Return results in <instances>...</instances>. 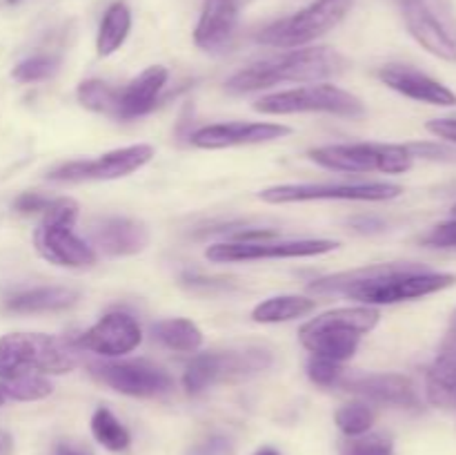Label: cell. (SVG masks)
<instances>
[{
    "mask_svg": "<svg viewBox=\"0 0 456 455\" xmlns=\"http://www.w3.org/2000/svg\"><path fill=\"white\" fill-rule=\"evenodd\" d=\"M456 284L452 272H435L414 263H379L321 277L310 284L312 294H346L363 306L412 302Z\"/></svg>",
    "mask_w": 456,
    "mask_h": 455,
    "instance_id": "6da1fadb",
    "label": "cell"
},
{
    "mask_svg": "<svg viewBox=\"0 0 456 455\" xmlns=\"http://www.w3.org/2000/svg\"><path fill=\"white\" fill-rule=\"evenodd\" d=\"M346 70V58L332 47H297L263 58L236 71L225 83L230 94H249L279 83H328Z\"/></svg>",
    "mask_w": 456,
    "mask_h": 455,
    "instance_id": "7a4b0ae2",
    "label": "cell"
},
{
    "mask_svg": "<svg viewBox=\"0 0 456 455\" xmlns=\"http://www.w3.org/2000/svg\"><path fill=\"white\" fill-rule=\"evenodd\" d=\"M381 312L374 306L337 308L301 326V343L316 357L346 361L354 357L361 337L377 328Z\"/></svg>",
    "mask_w": 456,
    "mask_h": 455,
    "instance_id": "3957f363",
    "label": "cell"
},
{
    "mask_svg": "<svg viewBox=\"0 0 456 455\" xmlns=\"http://www.w3.org/2000/svg\"><path fill=\"white\" fill-rule=\"evenodd\" d=\"M74 342L43 333H12L0 337V379L20 375H62L78 366Z\"/></svg>",
    "mask_w": 456,
    "mask_h": 455,
    "instance_id": "277c9868",
    "label": "cell"
},
{
    "mask_svg": "<svg viewBox=\"0 0 456 455\" xmlns=\"http://www.w3.org/2000/svg\"><path fill=\"white\" fill-rule=\"evenodd\" d=\"M78 219V203L74 199H53L36 228L34 244L43 259L62 268H89L98 254L85 239L74 232Z\"/></svg>",
    "mask_w": 456,
    "mask_h": 455,
    "instance_id": "5b68a950",
    "label": "cell"
},
{
    "mask_svg": "<svg viewBox=\"0 0 456 455\" xmlns=\"http://www.w3.org/2000/svg\"><path fill=\"white\" fill-rule=\"evenodd\" d=\"M307 156L316 165H321V168L347 174H401L408 172L414 161L408 147L387 145V143H341V145H323L310 150Z\"/></svg>",
    "mask_w": 456,
    "mask_h": 455,
    "instance_id": "8992f818",
    "label": "cell"
},
{
    "mask_svg": "<svg viewBox=\"0 0 456 455\" xmlns=\"http://www.w3.org/2000/svg\"><path fill=\"white\" fill-rule=\"evenodd\" d=\"M356 0H314L301 12L272 22L258 34V43L281 49H297L314 43L341 25Z\"/></svg>",
    "mask_w": 456,
    "mask_h": 455,
    "instance_id": "52a82bcc",
    "label": "cell"
},
{
    "mask_svg": "<svg viewBox=\"0 0 456 455\" xmlns=\"http://www.w3.org/2000/svg\"><path fill=\"white\" fill-rule=\"evenodd\" d=\"M254 110L261 114L288 116V114H305V112H323V114L347 116L356 119L363 116V101L346 89L330 83H312L305 87L285 89V92L267 94L254 103Z\"/></svg>",
    "mask_w": 456,
    "mask_h": 455,
    "instance_id": "ba28073f",
    "label": "cell"
},
{
    "mask_svg": "<svg viewBox=\"0 0 456 455\" xmlns=\"http://www.w3.org/2000/svg\"><path fill=\"white\" fill-rule=\"evenodd\" d=\"M272 366V352L265 348H245V351L199 352L185 366L183 386L191 395L208 391L218 382L252 377Z\"/></svg>",
    "mask_w": 456,
    "mask_h": 455,
    "instance_id": "9c48e42d",
    "label": "cell"
},
{
    "mask_svg": "<svg viewBox=\"0 0 456 455\" xmlns=\"http://www.w3.org/2000/svg\"><path fill=\"white\" fill-rule=\"evenodd\" d=\"M403 192L396 183H283L258 192L265 203H303V201H390Z\"/></svg>",
    "mask_w": 456,
    "mask_h": 455,
    "instance_id": "30bf717a",
    "label": "cell"
},
{
    "mask_svg": "<svg viewBox=\"0 0 456 455\" xmlns=\"http://www.w3.org/2000/svg\"><path fill=\"white\" fill-rule=\"evenodd\" d=\"M338 248V241L330 239H263V241H221L205 250V257L216 263L263 261V259L316 257Z\"/></svg>",
    "mask_w": 456,
    "mask_h": 455,
    "instance_id": "8fae6325",
    "label": "cell"
},
{
    "mask_svg": "<svg viewBox=\"0 0 456 455\" xmlns=\"http://www.w3.org/2000/svg\"><path fill=\"white\" fill-rule=\"evenodd\" d=\"M154 156V147L138 143V145L120 147L107 154L96 156L87 161H69L61 168L52 170L47 174L49 181L56 183H80V181H111V178L127 177L136 172L142 165H147Z\"/></svg>",
    "mask_w": 456,
    "mask_h": 455,
    "instance_id": "7c38bea8",
    "label": "cell"
},
{
    "mask_svg": "<svg viewBox=\"0 0 456 455\" xmlns=\"http://www.w3.org/2000/svg\"><path fill=\"white\" fill-rule=\"evenodd\" d=\"M92 375L116 393L132 397H160L174 388V379L163 366L147 360L101 361L89 364Z\"/></svg>",
    "mask_w": 456,
    "mask_h": 455,
    "instance_id": "4fadbf2b",
    "label": "cell"
},
{
    "mask_svg": "<svg viewBox=\"0 0 456 455\" xmlns=\"http://www.w3.org/2000/svg\"><path fill=\"white\" fill-rule=\"evenodd\" d=\"M401 16L410 36L441 61L456 62V25L432 0H401Z\"/></svg>",
    "mask_w": 456,
    "mask_h": 455,
    "instance_id": "5bb4252c",
    "label": "cell"
},
{
    "mask_svg": "<svg viewBox=\"0 0 456 455\" xmlns=\"http://www.w3.org/2000/svg\"><path fill=\"white\" fill-rule=\"evenodd\" d=\"M142 342L141 324L129 312H107L89 330H85L74 346L78 351H89L101 357H123L136 351Z\"/></svg>",
    "mask_w": 456,
    "mask_h": 455,
    "instance_id": "9a60e30c",
    "label": "cell"
},
{
    "mask_svg": "<svg viewBox=\"0 0 456 455\" xmlns=\"http://www.w3.org/2000/svg\"><path fill=\"white\" fill-rule=\"evenodd\" d=\"M292 129L281 123H245V120H234V123H216L205 125L196 129L190 136L191 145L200 150H223V147H239V145H256V143H270L276 138H283Z\"/></svg>",
    "mask_w": 456,
    "mask_h": 455,
    "instance_id": "2e32d148",
    "label": "cell"
},
{
    "mask_svg": "<svg viewBox=\"0 0 456 455\" xmlns=\"http://www.w3.org/2000/svg\"><path fill=\"white\" fill-rule=\"evenodd\" d=\"M338 386L354 395L365 397L377 404L399 406V409H417L419 395L414 384L405 375L372 373V375H343Z\"/></svg>",
    "mask_w": 456,
    "mask_h": 455,
    "instance_id": "e0dca14e",
    "label": "cell"
},
{
    "mask_svg": "<svg viewBox=\"0 0 456 455\" xmlns=\"http://www.w3.org/2000/svg\"><path fill=\"white\" fill-rule=\"evenodd\" d=\"M92 248L101 250L110 257H125V254H136L147 248L150 244V230L145 223L134 221L127 217H102L92 223Z\"/></svg>",
    "mask_w": 456,
    "mask_h": 455,
    "instance_id": "ac0fdd59",
    "label": "cell"
},
{
    "mask_svg": "<svg viewBox=\"0 0 456 455\" xmlns=\"http://www.w3.org/2000/svg\"><path fill=\"white\" fill-rule=\"evenodd\" d=\"M379 79L395 92L412 98V101L428 103V105L452 107L456 105V94L445 87L441 80L423 74L410 65H386L379 70Z\"/></svg>",
    "mask_w": 456,
    "mask_h": 455,
    "instance_id": "d6986e66",
    "label": "cell"
},
{
    "mask_svg": "<svg viewBox=\"0 0 456 455\" xmlns=\"http://www.w3.org/2000/svg\"><path fill=\"white\" fill-rule=\"evenodd\" d=\"M239 25L236 0H205L194 27V43L203 52H218L230 43Z\"/></svg>",
    "mask_w": 456,
    "mask_h": 455,
    "instance_id": "ffe728a7",
    "label": "cell"
},
{
    "mask_svg": "<svg viewBox=\"0 0 456 455\" xmlns=\"http://www.w3.org/2000/svg\"><path fill=\"white\" fill-rule=\"evenodd\" d=\"M167 79L169 71L163 65H151L142 74H138L127 87L118 89V119H138V116L154 110L156 98H159Z\"/></svg>",
    "mask_w": 456,
    "mask_h": 455,
    "instance_id": "44dd1931",
    "label": "cell"
},
{
    "mask_svg": "<svg viewBox=\"0 0 456 455\" xmlns=\"http://www.w3.org/2000/svg\"><path fill=\"white\" fill-rule=\"evenodd\" d=\"M426 393L428 400L439 409H456V330H450L435 364L428 370Z\"/></svg>",
    "mask_w": 456,
    "mask_h": 455,
    "instance_id": "7402d4cb",
    "label": "cell"
},
{
    "mask_svg": "<svg viewBox=\"0 0 456 455\" xmlns=\"http://www.w3.org/2000/svg\"><path fill=\"white\" fill-rule=\"evenodd\" d=\"M80 293L65 285H43V288L22 290L13 294L7 302V308L20 315H34V312H53L65 310L78 302Z\"/></svg>",
    "mask_w": 456,
    "mask_h": 455,
    "instance_id": "603a6c76",
    "label": "cell"
},
{
    "mask_svg": "<svg viewBox=\"0 0 456 455\" xmlns=\"http://www.w3.org/2000/svg\"><path fill=\"white\" fill-rule=\"evenodd\" d=\"M129 31H132V12L125 3H114L107 7V12L102 13L101 27H98L96 36V52L98 56H111L114 52H118L123 47V43L127 40Z\"/></svg>",
    "mask_w": 456,
    "mask_h": 455,
    "instance_id": "cb8c5ba5",
    "label": "cell"
},
{
    "mask_svg": "<svg viewBox=\"0 0 456 455\" xmlns=\"http://www.w3.org/2000/svg\"><path fill=\"white\" fill-rule=\"evenodd\" d=\"M316 308V302L303 294H279L270 297L254 306L252 319L256 324H281V321H294L298 317L310 315Z\"/></svg>",
    "mask_w": 456,
    "mask_h": 455,
    "instance_id": "d4e9b609",
    "label": "cell"
},
{
    "mask_svg": "<svg viewBox=\"0 0 456 455\" xmlns=\"http://www.w3.org/2000/svg\"><path fill=\"white\" fill-rule=\"evenodd\" d=\"M151 333L169 351L194 352L203 343V333H200L199 326L190 319H183V317L159 321V324H154Z\"/></svg>",
    "mask_w": 456,
    "mask_h": 455,
    "instance_id": "484cf974",
    "label": "cell"
},
{
    "mask_svg": "<svg viewBox=\"0 0 456 455\" xmlns=\"http://www.w3.org/2000/svg\"><path fill=\"white\" fill-rule=\"evenodd\" d=\"M76 96H78L80 105L87 107V110L118 119L120 92L116 87H111L110 83H105V80H83L78 85V89H76Z\"/></svg>",
    "mask_w": 456,
    "mask_h": 455,
    "instance_id": "4316f807",
    "label": "cell"
},
{
    "mask_svg": "<svg viewBox=\"0 0 456 455\" xmlns=\"http://www.w3.org/2000/svg\"><path fill=\"white\" fill-rule=\"evenodd\" d=\"M92 433L94 437H96L98 444L105 446L107 451H114V453H120V451H125L132 444V435H129L127 428H125L123 424H120V419L116 418L110 409H105V406L94 410Z\"/></svg>",
    "mask_w": 456,
    "mask_h": 455,
    "instance_id": "83f0119b",
    "label": "cell"
},
{
    "mask_svg": "<svg viewBox=\"0 0 456 455\" xmlns=\"http://www.w3.org/2000/svg\"><path fill=\"white\" fill-rule=\"evenodd\" d=\"M4 386V393H7L9 400L13 401H38L45 400V397L52 395L53 386L49 379H45L43 375H20V377L13 379H0Z\"/></svg>",
    "mask_w": 456,
    "mask_h": 455,
    "instance_id": "f1b7e54d",
    "label": "cell"
},
{
    "mask_svg": "<svg viewBox=\"0 0 456 455\" xmlns=\"http://www.w3.org/2000/svg\"><path fill=\"white\" fill-rule=\"evenodd\" d=\"M334 422L347 437L365 435L374 424V410L365 401H350L337 410Z\"/></svg>",
    "mask_w": 456,
    "mask_h": 455,
    "instance_id": "f546056e",
    "label": "cell"
},
{
    "mask_svg": "<svg viewBox=\"0 0 456 455\" xmlns=\"http://www.w3.org/2000/svg\"><path fill=\"white\" fill-rule=\"evenodd\" d=\"M58 65H61V61L56 56L38 54V56L25 58L22 62H18L13 67V79L20 80V83H36V80H45L56 74Z\"/></svg>",
    "mask_w": 456,
    "mask_h": 455,
    "instance_id": "4dcf8cb0",
    "label": "cell"
},
{
    "mask_svg": "<svg viewBox=\"0 0 456 455\" xmlns=\"http://www.w3.org/2000/svg\"><path fill=\"white\" fill-rule=\"evenodd\" d=\"M346 375V368H341L338 361L325 360V357L312 355V360L307 361V377L316 384V386H338Z\"/></svg>",
    "mask_w": 456,
    "mask_h": 455,
    "instance_id": "1f68e13d",
    "label": "cell"
},
{
    "mask_svg": "<svg viewBox=\"0 0 456 455\" xmlns=\"http://www.w3.org/2000/svg\"><path fill=\"white\" fill-rule=\"evenodd\" d=\"M343 455H395V446H392L390 437L359 435L356 440H350L343 446Z\"/></svg>",
    "mask_w": 456,
    "mask_h": 455,
    "instance_id": "d6a6232c",
    "label": "cell"
},
{
    "mask_svg": "<svg viewBox=\"0 0 456 455\" xmlns=\"http://www.w3.org/2000/svg\"><path fill=\"white\" fill-rule=\"evenodd\" d=\"M421 244L428 248H456V219L445 221L428 230L421 236Z\"/></svg>",
    "mask_w": 456,
    "mask_h": 455,
    "instance_id": "836d02e7",
    "label": "cell"
},
{
    "mask_svg": "<svg viewBox=\"0 0 456 455\" xmlns=\"http://www.w3.org/2000/svg\"><path fill=\"white\" fill-rule=\"evenodd\" d=\"M232 451H234V444H232L230 437L209 435L196 446H191L187 455H232Z\"/></svg>",
    "mask_w": 456,
    "mask_h": 455,
    "instance_id": "e575fe53",
    "label": "cell"
},
{
    "mask_svg": "<svg viewBox=\"0 0 456 455\" xmlns=\"http://www.w3.org/2000/svg\"><path fill=\"white\" fill-rule=\"evenodd\" d=\"M52 201L53 199L40 194V192H22V194L13 201V208H16L18 212H25V214L45 212V210L52 205Z\"/></svg>",
    "mask_w": 456,
    "mask_h": 455,
    "instance_id": "d590c367",
    "label": "cell"
},
{
    "mask_svg": "<svg viewBox=\"0 0 456 455\" xmlns=\"http://www.w3.org/2000/svg\"><path fill=\"white\" fill-rule=\"evenodd\" d=\"M428 132L435 136L444 138V141L456 143V119H432L428 120Z\"/></svg>",
    "mask_w": 456,
    "mask_h": 455,
    "instance_id": "8d00e7d4",
    "label": "cell"
},
{
    "mask_svg": "<svg viewBox=\"0 0 456 455\" xmlns=\"http://www.w3.org/2000/svg\"><path fill=\"white\" fill-rule=\"evenodd\" d=\"M53 455H94V453L89 446L78 444V442L62 440V442H58L56 449H53Z\"/></svg>",
    "mask_w": 456,
    "mask_h": 455,
    "instance_id": "74e56055",
    "label": "cell"
},
{
    "mask_svg": "<svg viewBox=\"0 0 456 455\" xmlns=\"http://www.w3.org/2000/svg\"><path fill=\"white\" fill-rule=\"evenodd\" d=\"M354 226H356V230L370 232V230H381L383 223L377 221V219H356Z\"/></svg>",
    "mask_w": 456,
    "mask_h": 455,
    "instance_id": "f35d334b",
    "label": "cell"
},
{
    "mask_svg": "<svg viewBox=\"0 0 456 455\" xmlns=\"http://www.w3.org/2000/svg\"><path fill=\"white\" fill-rule=\"evenodd\" d=\"M13 440L7 431H0V455H12Z\"/></svg>",
    "mask_w": 456,
    "mask_h": 455,
    "instance_id": "ab89813d",
    "label": "cell"
},
{
    "mask_svg": "<svg viewBox=\"0 0 456 455\" xmlns=\"http://www.w3.org/2000/svg\"><path fill=\"white\" fill-rule=\"evenodd\" d=\"M254 455H281V453L276 449H272V446H263V449H258Z\"/></svg>",
    "mask_w": 456,
    "mask_h": 455,
    "instance_id": "60d3db41",
    "label": "cell"
},
{
    "mask_svg": "<svg viewBox=\"0 0 456 455\" xmlns=\"http://www.w3.org/2000/svg\"><path fill=\"white\" fill-rule=\"evenodd\" d=\"M9 401V397H7V393H4V386H3V382H0V406L3 404H7Z\"/></svg>",
    "mask_w": 456,
    "mask_h": 455,
    "instance_id": "b9f144b4",
    "label": "cell"
},
{
    "mask_svg": "<svg viewBox=\"0 0 456 455\" xmlns=\"http://www.w3.org/2000/svg\"><path fill=\"white\" fill-rule=\"evenodd\" d=\"M450 330H456V312H454V321H452V328Z\"/></svg>",
    "mask_w": 456,
    "mask_h": 455,
    "instance_id": "7bdbcfd3",
    "label": "cell"
},
{
    "mask_svg": "<svg viewBox=\"0 0 456 455\" xmlns=\"http://www.w3.org/2000/svg\"><path fill=\"white\" fill-rule=\"evenodd\" d=\"M9 4H16V3H20V0H7Z\"/></svg>",
    "mask_w": 456,
    "mask_h": 455,
    "instance_id": "ee69618b",
    "label": "cell"
},
{
    "mask_svg": "<svg viewBox=\"0 0 456 455\" xmlns=\"http://www.w3.org/2000/svg\"><path fill=\"white\" fill-rule=\"evenodd\" d=\"M452 214L456 217V203H454V208H452Z\"/></svg>",
    "mask_w": 456,
    "mask_h": 455,
    "instance_id": "f6af8a7d",
    "label": "cell"
}]
</instances>
